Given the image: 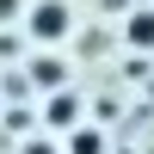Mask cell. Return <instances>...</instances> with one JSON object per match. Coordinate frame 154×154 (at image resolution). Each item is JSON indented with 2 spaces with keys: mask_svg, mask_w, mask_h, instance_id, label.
Wrapping results in <instances>:
<instances>
[{
  "mask_svg": "<svg viewBox=\"0 0 154 154\" xmlns=\"http://www.w3.org/2000/svg\"><path fill=\"white\" fill-rule=\"evenodd\" d=\"M19 25H25V37H31V49H56V43L74 37V6L68 0H31Z\"/></svg>",
  "mask_w": 154,
  "mask_h": 154,
  "instance_id": "cell-1",
  "label": "cell"
},
{
  "mask_svg": "<svg viewBox=\"0 0 154 154\" xmlns=\"http://www.w3.org/2000/svg\"><path fill=\"white\" fill-rule=\"evenodd\" d=\"M25 80H31L37 99L62 93V86H68V56H62V49H31V56H25Z\"/></svg>",
  "mask_w": 154,
  "mask_h": 154,
  "instance_id": "cell-2",
  "label": "cell"
},
{
  "mask_svg": "<svg viewBox=\"0 0 154 154\" xmlns=\"http://www.w3.org/2000/svg\"><path fill=\"white\" fill-rule=\"evenodd\" d=\"M43 123L56 136H68L74 123H86V105H80V93L74 86H62V93H43Z\"/></svg>",
  "mask_w": 154,
  "mask_h": 154,
  "instance_id": "cell-3",
  "label": "cell"
},
{
  "mask_svg": "<svg viewBox=\"0 0 154 154\" xmlns=\"http://www.w3.org/2000/svg\"><path fill=\"white\" fill-rule=\"evenodd\" d=\"M123 43L130 49H154V6H136L123 19Z\"/></svg>",
  "mask_w": 154,
  "mask_h": 154,
  "instance_id": "cell-4",
  "label": "cell"
},
{
  "mask_svg": "<svg viewBox=\"0 0 154 154\" xmlns=\"http://www.w3.org/2000/svg\"><path fill=\"white\" fill-rule=\"evenodd\" d=\"M111 142H105V130L99 123H74L68 130V154H105Z\"/></svg>",
  "mask_w": 154,
  "mask_h": 154,
  "instance_id": "cell-5",
  "label": "cell"
},
{
  "mask_svg": "<svg viewBox=\"0 0 154 154\" xmlns=\"http://www.w3.org/2000/svg\"><path fill=\"white\" fill-rule=\"evenodd\" d=\"M25 6H31V0H0V25H12V19H25Z\"/></svg>",
  "mask_w": 154,
  "mask_h": 154,
  "instance_id": "cell-6",
  "label": "cell"
},
{
  "mask_svg": "<svg viewBox=\"0 0 154 154\" xmlns=\"http://www.w3.org/2000/svg\"><path fill=\"white\" fill-rule=\"evenodd\" d=\"M19 154H68V148H56V142H19Z\"/></svg>",
  "mask_w": 154,
  "mask_h": 154,
  "instance_id": "cell-7",
  "label": "cell"
}]
</instances>
